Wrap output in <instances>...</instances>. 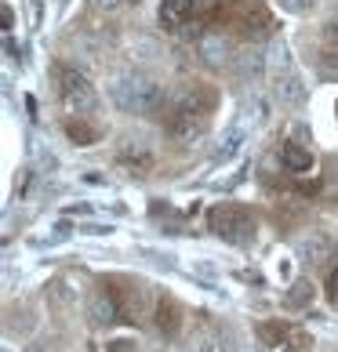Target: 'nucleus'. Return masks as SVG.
Segmentation results:
<instances>
[{"label":"nucleus","mask_w":338,"mask_h":352,"mask_svg":"<svg viewBox=\"0 0 338 352\" xmlns=\"http://www.w3.org/2000/svg\"><path fill=\"white\" fill-rule=\"evenodd\" d=\"M277 4H280L284 11H291V15H306V11L313 8L317 0H277Z\"/></svg>","instance_id":"nucleus-19"},{"label":"nucleus","mask_w":338,"mask_h":352,"mask_svg":"<svg viewBox=\"0 0 338 352\" xmlns=\"http://www.w3.org/2000/svg\"><path fill=\"white\" fill-rule=\"evenodd\" d=\"M55 80H59V98H62V106H66V113L84 116V113H95L98 109V95H95V87H91V80H87L81 69L59 66L55 69Z\"/></svg>","instance_id":"nucleus-2"},{"label":"nucleus","mask_w":338,"mask_h":352,"mask_svg":"<svg viewBox=\"0 0 338 352\" xmlns=\"http://www.w3.org/2000/svg\"><path fill=\"white\" fill-rule=\"evenodd\" d=\"M197 58L204 62L207 69H222L229 62V41L222 33H204L197 41Z\"/></svg>","instance_id":"nucleus-6"},{"label":"nucleus","mask_w":338,"mask_h":352,"mask_svg":"<svg viewBox=\"0 0 338 352\" xmlns=\"http://www.w3.org/2000/svg\"><path fill=\"white\" fill-rule=\"evenodd\" d=\"M66 131H70V138H73V146H91V142H95V131L81 124V116H76V120H70Z\"/></svg>","instance_id":"nucleus-16"},{"label":"nucleus","mask_w":338,"mask_h":352,"mask_svg":"<svg viewBox=\"0 0 338 352\" xmlns=\"http://www.w3.org/2000/svg\"><path fill=\"white\" fill-rule=\"evenodd\" d=\"M91 8H95L98 15H116V11L124 8V0H91Z\"/></svg>","instance_id":"nucleus-20"},{"label":"nucleus","mask_w":338,"mask_h":352,"mask_svg":"<svg viewBox=\"0 0 338 352\" xmlns=\"http://www.w3.org/2000/svg\"><path fill=\"white\" fill-rule=\"evenodd\" d=\"M84 236H109L113 226H102V221H87V226H81Z\"/></svg>","instance_id":"nucleus-22"},{"label":"nucleus","mask_w":338,"mask_h":352,"mask_svg":"<svg viewBox=\"0 0 338 352\" xmlns=\"http://www.w3.org/2000/svg\"><path fill=\"white\" fill-rule=\"evenodd\" d=\"M280 167L288 175L302 178V175H309L317 167V160H313V153H309L302 142H284V146H280Z\"/></svg>","instance_id":"nucleus-8"},{"label":"nucleus","mask_w":338,"mask_h":352,"mask_svg":"<svg viewBox=\"0 0 338 352\" xmlns=\"http://www.w3.org/2000/svg\"><path fill=\"white\" fill-rule=\"evenodd\" d=\"M288 69H295L291 47L284 44V41H273V44H269V73L277 76V73H288Z\"/></svg>","instance_id":"nucleus-15"},{"label":"nucleus","mask_w":338,"mask_h":352,"mask_svg":"<svg viewBox=\"0 0 338 352\" xmlns=\"http://www.w3.org/2000/svg\"><path fill=\"white\" fill-rule=\"evenodd\" d=\"M328 298L338 302V272H331V287H328Z\"/></svg>","instance_id":"nucleus-24"},{"label":"nucleus","mask_w":338,"mask_h":352,"mask_svg":"<svg viewBox=\"0 0 338 352\" xmlns=\"http://www.w3.org/2000/svg\"><path fill=\"white\" fill-rule=\"evenodd\" d=\"M258 334H262V342H277V345H280L288 331H284L280 323H262V327H258Z\"/></svg>","instance_id":"nucleus-18"},{"label":"nucleus","mask_w":338,"mask_h":352,"mask_svg":"<svg viewBox=\"0 0 338 352\" xmlns=\"http://www.w3.org/2000/svg\"><path fill=\"white\" fill-rule=\"evenodd\" d=\"M335 109H338V106H335Z\"/></svg>","instance_id":"nucleus-29"},{"label":"nucleus","mask_w":338,"mask_h":352,"mask_svg":"<svg viewBox=\"0 0 338 352\" xmlns=\"http://www.w3.org/2000/svg\"><path fill=\"white\" fill-rule=\"evenodd\" d=\"M157 327H160V334H164V338H175V334H178V327H182V312H178V305L171 302V298L157 302Z\"/></svg>","instance_id":"nucleus-12"},{"label":"nucleus","mask_w":338,"mask_h":352,"mask_svg":"<svg viewBox=\"0 0 338 352\" xmlns=\"http://www.w3.org/2000/svg\"><path fill=\"white\" fill-rule=\"evenodd\" d=\"M295 254H298V262H306V265H324L331 258V240L324 236V232H302V236L295 240Z\"/></svg>","instance_id":"nucleus-5"},{"label":"nucleus","mask_w":338,"mask_h":352,"mask_svg":"<svg viewBox=\"0 0 338 352\" xmlns=\"http://www.w3.org/2000/svg\"><path fill=\"white\" fill-rule=\"evenodd\" d=\"M87 316H91V323H98V327L113 323L116 316H120V302H116V294H109L106 287H98V291L91 294V302H87Z\"/></svg>","instance_id":"nucleus-9"},{"label":"nucleus","mask_w":338,"mask_h":352,"mask_svg":"<svg viewBox=\"0 0 338 352\" xmlns=\"http://www.w3.org/2000/svg\"><path fill=\"white\" fill-rule=\"evenodd\" d=\"M313 298H317V287L313 283H291L288 287V294H284V309H309L313 305Z\"/></svg>","instance_id":"nucleus-14"},{"label":"nucleus","mask_w":338,"mask_h":352,"mask_svg":"<svg viewBox=\"0 0 338 352\" xmlns=\"http://www.w3.org/2000/svg\"><path fill=\"white\" fill-rule=\"evenodd\" d=\"M207 226H211V232L218 240H226V243H251L255 240V221L240 211V207H233V204H215L211 211H207Z\"/></svg>","instance_id":"nucleus-3"},{"label":"nucleus","mask_w":338,"mask_h":352,"mask_svg":"<svg viewBox=\"0 0 338 352\" xmlns=\"http://www.w3.org/2000/svg\"><path fill=\"white\" fill-rule=\"evenodd\" d=\"M116 302H120V316H124V320H146L149 312H157V302H153V294H149L146 283H127V287H120Z\"/></svg>","instance_id":"nucleus-4"},{"label":"nucleus","mask_w":338,"mask_h":352,"mask_svg":"<svg viewBox=\"0 0 338 352\" xmlns=\"http://www.w3.org/2000/svg\"><path fill=\"white\" fill-rule=\"evenodd\" d=\"M124 51H127V58H135V62H153L160 55V44L153 41V36L135 33V36H127V41H124Z\"/></svg>","instance_id":"nucleus-11"},{"label":"nucleus","mask_w":338,"mask_h":352,"mask_svg":"<svg viewBox=\"0 0 338 352\" xmlns=\"http://www.w3.org/2000/svg\"><path fill=\"white\" fill-rule=\"evenodd\" d=\"M197 352H215V342H211V338H200V345H197Z\"/></svg>","instance_id":"nucleus-25"},{"label":"nucleus","mask_w":338,"mask_h":352,"mask_svg":"<svg viewBox=\"0 0 338 352\" xmlns=\"http://www.w3.org/2000/svg\"><path fill=\"white\" fill-rule=\"evenodd\" d=\"M70 232H73V226H70V221H59V226H55V232H47V236H44L41 243H62V240L70 236Z\"/></svg>","instance_id":"nucleus-21"},{"label":"nucleus","mask_w":338,"mask_h":352,"mask_svg":"<svg viewBox=\"0 0 338 352\" xmlns=\"http://www.w3.org/2000/svg\"><path fill=\"white\" fill-rule=\"evenodd\" d=\"M273 91H277V98L284 102V106H302L306 102V80L298 69H288V73H277L273 76Z\"/></svg>","instance_id":"nucleus-7"},{"label":"nucleus","mask_w":338,"mask_h":352,"mask_svg":"<svg viewBox=\"0 0 338 352\" xmlns=\"http://www.w3.org/2000/svg\"><path fill=\"white\" fill-rule=\"evenodd\" d=\"M25 352H51V345H47V342H33V345L25 349Z\"/></svg>","instance_id":"nucleus-26"},{"label":"nucleus","mask_w":338,"mask_h":352,"mask_svg":"<svg viewBox=\"0 0 338 352\" xmlns=\"http://www.w3.org/2000/svg\"><path fill=\"white\" fill-rule=\"evenodd\" d=\"M33 15H36V19L44 15V0H33Z\"/></svg>","instance_id":"nucleus-27"},{"label":"nucleus","mask_w":338,"mask_h":352,"mask_svg":"<svg viewBox=\"0 0 338 352\" xmlns=\"http://www.w3.org/2000/svg\"><path fill=\"white\" fill-rule=\"evenodd\" d=\"M269 69V55L262 47H248L240 55V73L248 76V80H262V73Z\"/></svg>","instance_id":"nucleus-13"},{"label":"nucleus","mask_w":338,"mask_h":352,"mask_svg":"<svg viewBox=\"0 0 338 352\" xmlns=\"http://www.w3.org/2000/svg\"><path fill=\"white\" fill-rule=\"evenodd\" d=\"M106 95L120 113H157L164 106V87L135 69H120L106 80Z\"/></svg>","instance_id":"nucleus-1"},{"label":"nucleus","mask_w":338,"mask_h":352,"mask_svg":"<svg viewBox=\"0 0 338 352\" xmlns=\"http://www.w3.org/2000/svg\"><path fill=\"white\" fill-rule=\"evenodd\" d=\"M106 352H135V342L131 338H116V342H109Z\"/></svg>","instance_id":"nucleus-23"},{"label":"nucleus","mask_w":338,"mask_h":352,"mask_svg":"<svg viewBox=\"0 0 338 352\" xmlns=\"http://www.w3.org/2000/svg\"><path fill=\"white\" fill-rule=\"evenodd\" d=\"M4 352H11V345H4Z\"/></svg>","instance_id":"nucleus-28"},{"label":"nucleus","mask_w":338,"mask_h":352,"mask_svg":"<svg viewBox=\"0 0 338 352\" xmlns=\"http://www.w3.org/2000/svg\"><path fill=\"white\" fill-rule=\"evenodd\" d=\"M248 127L251 124H244V120H237L229 127V131L222 135V142H218V149H215V160H229V156H237L240 149H244V142H248Z\"/></svg>","instance_id":"nucleus-10"},{"label":"nucleus","mask_w":338,"mask_h":352,"mask_svg":"<svg viewBox=\"0 0 338 352\" xmlns=\"http://www.w3.org/2000/svg\"><path fill=\"white\" fill-rule=\"evenodd\" d=\"M51 298H55V302L62 305V309H70L73 302H76V287H70V283H55V287H51Z\"/></svg>","instance_id":"nucleus-17"}]
</instances>
